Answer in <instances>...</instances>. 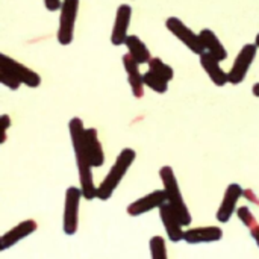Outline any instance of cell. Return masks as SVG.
I'll return each instance as SVG.
<instances>
[{"mask_svg":"<svg viewBox=\"0 0 259 259\" xmlns=\"http://www.w3.org/2000/svg\"><path fill=\"white\" fill-rule=\"evenodd\" d=\"M70 129V138L73 152L77 161V171H79V182L82 194L87 200L97 199V188L94 185L93 179V165L88 158V152L85 147V126L83 121L79 117H73L68 123Z\"/></svg>","mask_w":259,"mask_h":259,"instance_id":"6da1fadb","label":"cell"},{"mask_svg":"<svg viewBox=\"0 0 259 259\" xmlns=\"http://www.w3.org/2000/svg\"><path fill=\"white\" fill-rule=\"evenodd\" d=\"M135 158H137V152L131 147H126L120 152L112 168L109 170L106 178L102 181V184L97 187V199L99 200L106 202L112 197L114 191L117 190V187L126 176V173L131 168V165L134 164Z\"/></svg>","mask_w":259,"mask_h":259,"instance_id":"7a4b0ae2","label":"cell"},{"mask_svg":"<svg viewBox=\"0 0 259 259\" xmlns=\"http://www.w3.org/2000/svg\"><path fill=\"white\" fill-rule=\"evenodd\" d=\"M159 178L162 181V185H164V191L167 194V203L175 209V212L179 215L181 222L184 226H190L191 222H193V217L190 214V209L182 197V193H181V188H179V184H178V179L175 176V171L170 165H164L161 167L159 170Z\"/></svg>","mask_w":259,"mask_h":259,"instance_id":"3957f363","label":"cell"},{"mask_svg":"<svg viewBox=\"0 0 259 259\" xmlns=\"http://www.w3.org/2000/svg\"><path fill=\"white\" fill-rule=\"evenodd\" d=\"M80 0H62L61 14H59V24L56 32V39L61 46H68L74 36V24L79 12Z\"/></svg>","mask_w":259,"mask_h":259,"instance_id":"277c9868","label":"cell"},{"mask_svg":"<svg viewBox=\"0 0 259 259\" xmlns=\"http://www.w3.org/2000/svg\"><path fill=\"white\" fill-rule=\"evenodd\" d=\"M83 197L82 190L76 187H68L65 193V206H64V220L62 229L65 235H74L79 228V206L80 199Z\"/></svg>","mask_w":259,"mask_h":259,"instance_id":"5b68a950","label":"cell"},{"mask_svg":"<svg viewBox=\"0 0 259 259\" xmlns=\"http://www.w3.org/2000/svg\"><path fill=\"white\" fill-rule=\"evenodd\" d=\"M0 68L6 70L9 74H12L20 83H24L29 88H38L41 85V76L30 70L29 67L23 65L21 62L12 59L8 55H0Z\"/></svg>","mask_w":259,"mask_h":259,"instance_id":"8992f818","label":"cell"},{"mask_svg":"<svg viewBox=\"0 0 259 259\" xmlns=\"http://www.w3.org/2000/svg\"><path fill=\"white\" fill-rule=\"evenodd\" d=\"M258 46L256 44H246L237 55L235 61H234V65L231 68V71L228 73L229 74V83L232 85H240L247 73H249V68L252 67L255 58H256V53H258Z\"/></svg>","mask_w":259,"mask_h":259,"instance_id":"52a82bcc","label":"cell"},{"mask_svg":"<svg viewBox=\"0 0 259 259\" xmlns=\"http://www.w3.org/2000/svg\"><path fill=\"white\" fill-rule=\"evenodd\" d=\"M165 27H167V29H168V30H170L182 44H185L193 53L200 55L202 52H205L199 33H194V32H193L182 20H179L178 17H168V18L165 20Z\"/></svg>","mask_w":259,"mask_h":259,"instance_id":"ba28073f","label":"cell"},{"mask_svg":"<svg viewBox=\"0 0 259 259\" xmlns=\"http://www.w3.org/2000/svg\"><path fill=\"white\" fill-rule=\"evenodd\" d=\"M164 203H167V194L164 190H156V191H152L150 194L144 196V197H140L138 200L132 202L129 206H127V214L131 217H140L149 211H153L156 208H161Z\"/></svg>","mask_w":259,"mask_h":259,"instance_id":"9c48e42d","label":"cell"},{"mask_svg":"<svg viewBox=\"0 0 259 259\" xmlns=\"http://www.w3.org/2000/svg\"><path fill=\"white\" fill-rule=\"evenodd\" d=\"M244 196V190L241 185L238 184H231L228 185L225 196H223V202L215 214V219L220 223H228L231 220V217L234 215L235 209H237V203L238 200Z\"/></svg>","mask_w":259,"mask_h":259,"instance_id":"30bf717a","label":"cell"},{"mask_svg":"<svg viewBox=\"0 0 259 259\" xmlns=\"http://www.w3.org/2000/svg\"><path fill=\"white\" fill-rule=\"evenodd\" d=\"M131 20H132V8L126 3L120 5L117 8V14H115V21H114V27H112V33H111V42L114 46H121L126 42L127 30L131 26Z\"/></svg>","mask_w":259,"mask_h":259,"instance_id":"8fae6325","label":"cell"},{"mask_svg":"<svg viewBox=\"0 0 259 259\" xmlns=\"http://www.w3.org/2000/svg\"><path fill=\"white\" fill-rule=\"evenodd\" d=\"M159 215H161L164 229H165L167 237L170 238V241L171 243L182 241L184 240V235H185V231H182V226L184 225H182L179 215L175 212V209L168 203H164L159 208Z\"/></svg>","mask_w":259,"mask_h":259,"instance_id":"7c38bea8","label":"cell"},{"mask_svg":"<svg viewBox=\"0 0 259 259\" xmlns=\"http://www.w3.org/2000/svg\"><path fill=\"white\" fill-rule=\"evenodd\" d=\"M38 228V223L35 220H24L20 222L17 226H14L11 231H8L6 234L2 235L0 238V252L8 250L9 247L15 246L17 243H20L21 240L27 238L29 235H32Z\"/></svg>","mask_w":259,"mask_h":259,"instance_id":"4fadbf2b","label":"cell"},{"mask_svg":"<svg viewBox=\"0 0 259 259\" xmlns=\"http://www.w3.org/2000/svg\"><path fill=\"white\" fill-rule=\"evenodd\" d=\"M200 65L215 87H225L229 83V74L220 67V61L209 52L205 50L200 53Z\"/></svg>","mask_w":259,"mask_h":259,"instance_id":"5bb4252c","label":"cell"},{"mask_svg":"<svg viewBox=\"0 0 259 259\" xmlns=\"http://www.w3.org/2000/svg\"><path fill=\"white\" fill-rule=\"evenodd\" d=\"M223 238V229L219 226H203V228H191L185 231L184 241L188 244H203V243H215Z\"/></svg>","mask_w":259,"mask_h":259,"instance_id":"9a60e30c","label":"cell"},{"mask_svg":"<svg viewBox=\"0 0 259 259\" xmlns=\"http://www.w3.org/2000/svg\"><path fill=\"white\" fill-rule=\"evenodd\" d=\"M123 65H124V70L127 73V80H129V85L132 90V96L135 99H141L144 96V85L146 83H144V77L138 68L140 64L129 53H126L123 56Z\"/></svg>","mask_w":259,"mask_h":259,"instance_id":"2e32d148","label":"cell"},{"mask_svg":"<svg viewBox=\"0 0 259 259\" xmlns=\"http://www.w3.org/2000/svg\"><path fill=\"white\" fill-rule=\"evenodd\" d=\"M85 147L88 152V158L93 167H102L105 164V152L99 141L97 129L88 127L85 129Z\"/></svg>","mask_w":259,"mask_h":259,"instance_id":"e0dca14e","label":"cell"},{"mask_svg":"<svg viewBox=\"0 0 259 259\" xmlns=\"http://www.w3.org/2000/svg\"><path fill=\"white\" fill-rule=\"evenodd\" d=\"M200 41L203 44V49L206 52H209L211 55H214L220 62L228 59V50L225 49V46L222 44V41L219 39V36L211 30V29H202L200 33Z\"/></svg>","mask_w":259,"mask_h":259,"instance_id":"ac0fdd59","label":"cell"},{"mask_svg":"<svg viewBox=\"0 0 259 259\" xmlns=\"http://www.w3.org/2000/svg\"><path fill=\"white\" fill-rule=\"evenodd\" d=\"M124 46L127 47V53L141 65V64H149V61L152 59L150 50L147 49V46L143 42V39L137 35H129L126 38Z\"/></svg>","mask_w":259,"mask_h":259,"instance_id":"d6986e66","label":"cell"},{"mask_svg":"<svg viewBox=\"0 0 259 259\" xmlns=\"http://www.w3.org/2000/svg\"><path fill=\"white\" fill-rule=\"evenodd\" d=\"M237 215L240 219V222H243V225L250 231L252 238L255 240V243L258 244L259 247V223L258 220L253 217L252 211L247 206H241L237 209Z\"/></svg>","mask_w":259,"mask_h":259,"instance_id":"ffe728a7","label":"cell"},{"mask_svg":"<svg viewBox=\"0 0 259 259\" xmlns=\"http://www.w3.org/2000/svg\"><path fill=\"white\" fill-rule=\"evenodd\" d=\"M143 77H144L146 87H149L152 91H155V93H158V94L167 93V90H168V82H167L165 79H162L161 76H158L156 73H153L152 70L146 71V73L143 74Z\"/></svg>","mask_w":259,"mask_h":259,"instance_id":"44dd1931","label":"cell"},{"mask_svg":"<svg viewBox=\"0 0 259 259\" xmlns=\"http://www.w3.org/2000/svg\"><path fill=\"white\" fill-rule=\"evenodd\" d=\"M149 70H152L153 73H156L158 76H161V77L165 79L167 82L173 80V77H175L173 68H171L168 64H165L161 58H152V59L149 61Z\"/></svg>","mask_w":259,"mask_h":259,"instance_id":"7402d4cb","label":"cell"},{"mask_svg":"<svg viewBox=\"0 0 259 259\" xmlns=\"http://www.w3.org/2000/svg\"><path fill=\"white\" fill-rule=\"evenodd\" d=\"M149 246H150V255L153 259H165L168 256L165 240L162 237H152Z\"/></svg>","mask_w":259,"mask_h":259,"instance_id":"603a6c76","label":"cell"},{"mask_svg":"<svg viewBox=\"0 0 259 259\" xmlns=\"http://www.w3.org/2000/svg\"><path fill=\"white\" fill-rule=\"evenodd\" d=\"M0 82H2L5 87H8L9 90H14V91L18 90L20 85H21L12 74H9L6 70H2V68H0Z\"/></svg>","mask_w":259,"mask_h":259,"instance_id":"cb8c5ba5","label":"cell"},{"mask_svg":"<svg viewBox=\"0 0 259 259\" xmlns=\"http://www.w3.org/2000/svg\"><path fill=\"white\" fill-rule=\"evenodd\" d=\"M9 126H11V118H9V115H2V144L6 141V131L9 129Z\"/></svg>","mask_w":259,"mask_h":259,"instance_id":"d4e9b609","label":"cell"},{"mask_svg":"<svg viewBox=\"0 0 259 259\" xmlns=\"http://www.w3.org/2000/svg\"><path fill=\"white\" fill-rule=\"evenodd\" d=\"M44 6H46L47 11L55 12V11H61L62 2L61 0H44Z\"/></svg>","mask_w":259,"mask_h":259,"instance_id":"484cf974","label":"cell"},{"mask_svg":"<svg viewBox=\"0 0 259 259\" xmlns=\"http://www.w3.org/2000/svg\"><path fill=\"white\" fill-rule=\"evenodd\" d=\"M252 93H253V96H255V97H259V82L252 87Z\"/></svg>","mask_w":259,"mask_h":259,"instance_id":"4316f807","label":"cell"},{"mask_svg":"<svg viewBox=\"0 0 259 259\" xmlns=\"http://www.w3.org/2000/svg\"><path fill=\"white\" fill-rule=\"evenodd\" d=\"M255 44H256V46H258V47H259V33H258V35H256V38H255Z\"/></svg>","mask_w":259,"mask_h":259,"instance_id":"83f0119b","label":"cell"}]
</instances>
